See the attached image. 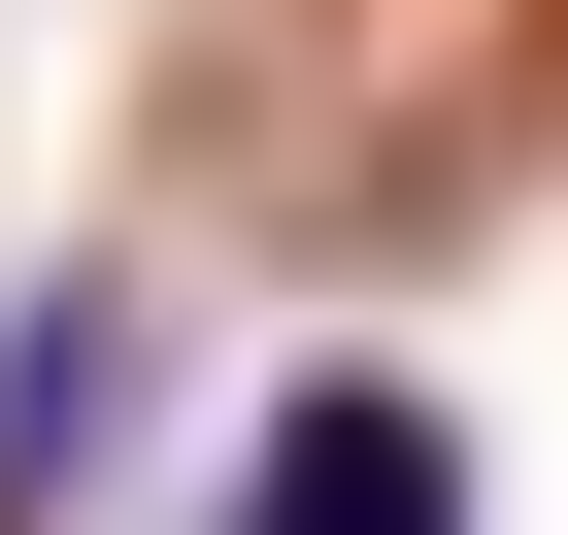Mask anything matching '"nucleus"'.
Listing matches in <instances>:
<instances>
[{"mask_svg":"<svg viewBox=\"0 0 568 535\" xmlns=\"http://www.w3.org/2000/svg\"><path fill=\"white\" fill-rule=\"evenodd\" d=\"M535 101H568V0H234V168L335 201V234L468 201Z\"/></svg>","mask_w":568,"mask_h":535,"instance_id":"nucleus-1","label":"nucleus"},{"mask_svg":"<svg viewBox=\"0 0 568 535\" xmlns=\"http://www.w3.org/2000/svg\"><path fill=\"white\" fill-rule=\"evenodd\" d=\"M234 502L267 535H468V402L435 369H302V402L234 435Z\"/></svg>","mask_w":568,"mask_h":535,"instance_id":"nucleus-2","label":"nucleus"},{"mask_svg":"<svg viewBox=\"0 0 568 535\" xmlns=\"http://www.w3.org/2000/svg\"><path fill=\"white\" fill-rule=\"evenodd\" d=\"M101 369H134V302L68 268V302L0 335V502H101Z\"/></svg>","mask_w":568,"mask_h":535,"instance_id":"nucleus-3","label":"nucleus"}]
</instances>
